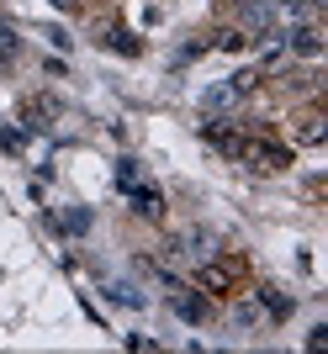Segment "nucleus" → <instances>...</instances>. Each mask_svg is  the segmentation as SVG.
<instances>
[{"label":"nucleus","mask_w":328,"mask_h":354,"mask_svg":"<svg viewBox=\"0 0 328 354\" xmlns=\"http://www.w3.org/2000/svg\"><path fill=\"white\" fill-rule=\"evenodd\" d=\"M239 275L244 270L233 265V259H217V254H212L207 265H196V281H201V291H212V296H233L239 291Z\"/></svg>","instance_id":"f257e3e1"},{"label":"nucleus","mask_w":328,"mask_h":354,"mask_svg":"<svg viewBox=\"0 0 328 354\" xmlns=\"http://www.w3.org/2000/svg\"><path fill=\"white\" fill-rule=\"evenodd\" d=\"M239 159H249L254 169H286V164H291V148L270 143V138H244V143H239Z\"/></svg>","instance_id":"f03ea898"},{"label":"nucleus","mask_w":328,"mask_h":354,"mask_svg":"<svg viewBox=\"0 0 328 354\" xmlns=\"http://www.w3.org/2000/svg\"><path fill=\"white\" fill-rule=\"evenodd\" d=\"M164 254H175V259H185V265H207L212 254H217V243H212V233H180Z\"/></svg>","instance_id":"7ed1b4c3"},{"label":"nucleus","mask_w":328,"mask_h":354,"mask_svg":"<svg viewBox=\"0 0 328 354\" xmlns=\"http://www.w3.org/2000/svg\"><path fill=\"white\" fill-rule=\"evenodd\" d=\"M239 32H254V37H270V27H275V6L270 0H244L239 6Z\"/></svg>","instance_id":"20e7f679"},{"label":"nucleus","mask_w":328,"mask_h":354,"mask_svg":"<svg viewBox=\"0 0 328 354\" xmlns=\"http://www.w3.org/2000/svg\"><path fill=\"white\" fill-rule=\"evenodd\" d=\"M201 133H207V143H212V148H223V153H233V159H239V143H244V133H239V127H228V117H212V122H201Z\"/></svg>","instance_id":"39448f33"},{"label":"nucleus","mask_w":328,"mask_h":354,"mask_svg":"<svg viewBox=\"0 0 328 354\" xmlns=\"http://www.w3.org/2000/svg\"><path fill=\"white\" fill-rule=\"evenodd\" d=\"M249 90L239 85V80H223V85H212V90H201V106L207 111H228V106H239Z\"/></svg>","instance_id":"423d86ee"},{"label":"nucleus","mask_w":328,"mask_h":354,"mask_svg":"<svg viewBox=\"0 0 328 354\" xmlns=\"http://www.w3.org/2000/svg\"><path fill=\"white\" fill-rule=\"evenodd\" d=\"M170 307H175L185 323H201V317H207V296H196V291H185V286H175V291H170Z\"/></svg>","instance_id":"0eeeda50"},{"label":"nucleus","mask_w":328,"mask_h":354,"mask_svg":"<svg viewBox=\"0 0 328 354\" xmlns=\"http://www.w3.org/2000/svg\"><path fill=\"white\" fill-rule=\"evenodd\" d=\"M286 48L302 53V59H318V53H323V32L318 27H297V32H286Z\"/></svg>","instance_id":"6e6552de"},{"label":"nucleus","mask_w":328,"mask_h":354,"mask_svg":"<svg viewBox=\"0 0 328 354\" xmlns=\"http://www.w3.org/2000/svg\"><path fill=\"white\" fill-rule=\"evenodd\" d=\"M127 196H133L138 217H164V196L154 191V185H127Z\"/></svg>","instance_id":"1a4fd4ad"},{"label":"nucleus","mask_w":328,"mask_h":354,"mask_svg":"<svg viewBox=\"0 0 328 354\" xmlns=\"http://www.w3.org/2000/svg\"><path fill=\"white\" fill-rule=\"evenodd\" d=\"M323 138H328V122L318 117V111L297 117V143H323Z\"/></svg>","instance_id":"9d476101"},{"label":"nucleus","mask_w":328,"mask_h":354,"mask_svg":"<svg viewBox=\"0 0 328 354\" xmlns=\"http://www.w3.org/2000/svg\"><path fill=\"white\" fill-rule=\"evenodd\" d=\"M106 296L122 301V307H143V291H138L133 281H111V286H106Z\"/></svg>","instance_id":"9b49d317"},{"label":"nucleus","mask_w":328,"mask_h":354,"mask_svg":"<svg viewBox=\"0 0 328 354\" xmlns=\"http://www.w3.org/2000/svg\"><path fill=\"white\" fill-rule=\"evenodd\" d=\"M259 301H265L270 317H291V296H281L275 286H265V291H259Z\"/></svg>","instance_id":"f8f14e48"},{"label":"nucleus","mask_w":328,"mask_h":354,"mask_svg":"<svg viewBox=\"0 0 328 354\" xmlns=\"http://www.w3.org/2000/svg\"><path fill=\"white\" fill-rule=\"evenodd\" d=\"M53 222H59V227H64V233H85V227H90V212H59V217H53Z\"/></svg>","instance_id":"ddd939ff"},{"label":"nucleus","mask_w":328,"mask_h":354,"mask_svg":"<svg viewBox=\"0 0 328 354\" xmlns=\"http://www.w3.org/2000/svg\"><path fill=\"white\" fill-rule=\"evenodd\" d=\"M101 43L122 48V53H138V43H133V37H127V32H122V27H106V32H101Z\"/></svg>","instance_id":"4468645a"},{"label":"nucleus","mask_w":328,"mask_h":354,"mask_svg":"<svg viewBox=\"0 0 328 354\" xmlns=\"http://www.w3.org/2000/svg\"><path fill=\"white\" fill-rule=\"evenodd\" d=\"M117 185H122V191L138 185V159H117Z\"/></svg>","instance_id":"2eb2a0df"},{"label":"nucleus","mask_w":328,"mask_h":354,"mask_svg":"<svg viewBox=\"0 0 328 354\" xmlns=\"http://www.w3.org/2000/svg\"><path fill=\"white\" fill-rule=\"evenodd\" d=\"M233 323H239V328H254V323H259V312H254V307H244V301H239V307H233Z\"/></svg>","instance_id":"dca6fc26"},{"label":"nucleus","mask_w":328,"mask_h":354,"mask_svg":"<svg viewBox=\"0 0 328 354\" xmlns=\"http://www.w3.org/2000/svg\"><path fill=\"white\" fill-rule=\"evenodd\" d=\"M244 43H249V37H244V32H223V37H217V48H228V53H239Z\"/></svg>","instance_id":"f3484780"},{"label":"nucleus","mask_w":328,"mask_h":354,"mask_svg":"<svg viewBox=\"0 0 328 354\" xmlns=\"http://www.w3.org/2000/svg\"><path fill=\"white\" fill-rule=\"evenodd\" d=\"M0 53H6V59L16 53V37H11V27H6V21H0Z\"/></svg>","instance_id":"a211bd4d"},{"label":"nucleus","mask_w":328,"mask_h":354,"mask_svg":"<svg viewBox=\"0 0 328 354\" xmlns=\"http://www.w3.org/2000/svg\"><path fill=\"white\" fill-rule=\"evenodd\" d=\"M0 143H6V148H11V153H16V148H21V138H16L11 127H0Z\"/></svg>","instance_id":"6ab92c4d"},{"label":"nucleus","mask_w":328,"mask_h":354,"mask_svg":"<svg viewBox=\"0 0 328 354\" xmlns=\"http://www.w3.org/2000/svg\"><path fill=\"white\" fill-rule=\"evenodd\" d=\"M223 6H228V11H239V6H244V0H223Z\"/></svg>","instance_id":"aec40b11"},{"label":"nucleus","mask_w":328,"mask_h":354,"mask_svg":"<svg viewBox=\"0 0 328 354\" xmlns=\"http://www.w3.org/2000/svg\"><path fill=\"white\" fill-rule=\"evenodd\" d=\"M53 6H59V11H69V6H75V0H53Z\"/></svg>","instance_id":"412c9836"},{"label":"nucleus","mask_w":328,"mask_h":354,"mask_svg":"<svg viewBox=\"0 0 328 354\" xmlns=\"http://www.w3.org/2000/svg\"><path fill=\"white\" fill-rule=\"evenodd\" d=\"M281 6H302V0H281Z\"/></svg>","instance_id":"4be33fe9"}]
</instances>
